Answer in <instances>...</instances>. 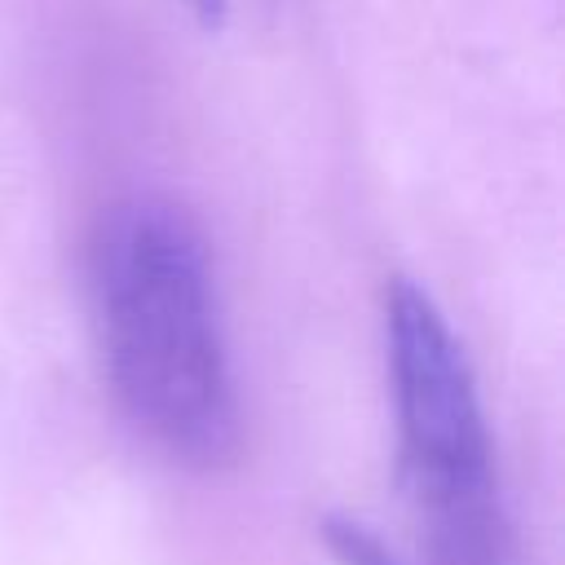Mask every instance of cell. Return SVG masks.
Segmentation results:
<instances>
[{"label": "cell", "mask_w": 565, "mask_h": 565, "mask_svg": "<svg viewBox=\"0 0 565 565\" xmlns=\"http://www.w3.org/2000/svg\"><path fill=\"white\" fill-rule=\"evenodd\" d=\"M384 358L424 565H521L472 366L446 313L411 278L384 287Z\"/></svg>", "instance_id": "cell-2"}, {"label": "cell", "mask_w": 565, "mask_h": 565, "mask_svg": "<svg viewBox=\"0 0 565 565\" xmlns=\"http://www.w3.org/2000/svg\"><path fill=\"white\" fill-rule=\"evenodd\" d=\"M185 9L203 31H221L230 18V0H185Z\"/></svg>", "instance_id": "cell-4"}, {"label": "cell", "mask_w": 565, "mask_h": 565, "mask_svg": "<svg viewBox=\"0 0 565 565\" xmlns=\"http://www.w3.org/2000/svg\"><path fill=\"white\" fill-rule=\"evenodd\" d=\"M88 305L110 397L132 433L177 468H230L243 415L199 221L168 194L102 207L88 234Z\"/></svg>", "instance_id": "cell-1"}, {"label": "cell", "mask_w": 565, "mask_h": 565, "mask_svg": "<svg viewBox=\"0 0 565 565\" xmlns=\"http://www.w3.org/2000/svg\"><path fill=\"white\" fill-rule=\"evenodd\" d=\"M322 547L335 565H397L380 534L358 516H322Z\"/></svg>", "instance_id": "cell-3"}]
</instances>
